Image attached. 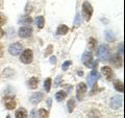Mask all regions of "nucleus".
Returning a JSON list of instances; mask_svg holds the SVG:
<instances>
[{"label": "nucleus", "instance_id": "31", "mask_svg": "<svg viewBox=\"0 0 125 118\" xmlns=\"http://www.w3.org/2000/svg\"><path fill=\"white\" fill-rule=\"evenodd\" d=\"M29 118H38V113L36 110H32L29 114Z\"/></svg>", "mask_w": 125, "mask_h": 118}, {"label": "nucleus", "instance_id": "11", "mask_svg": "<svg viewBox=\"0 0 125 118\" xmlns=\"http://www.w3.org/2000/svg\"><path fill=\"white\" fill-rule=\"evenodd\" d=\"M43 98H44V94L41 93V92H36L30 96L29 101L32 105H38L39 103H41V101L43 100Z\"/></svg>", "mask_w": 125, "mask_h": 118}, {"label": "nucleus", "instance_id": "15", "mask_svg": "<svg viewBox=\"0 0 125 118\" xmlns=\"http://www.w3.org/2000/svg\"><path fill=\"white\" fill-rule=\"evenodd\" d=\"M15 117L16 118H27V111L24 108H20L19 110L16 111Z\"/></svg>", "mask_w": 125, "mask_h": 118}, {"label": "nucleus", "instance_id": "36", "mask_svg": "<svg viewBox=\"0 0 125 118\" xmlns=\"http://www.w3.org/2000/svg\"><path fill=\"white\" fill-rule=\"evenodd\" d=\"M6 118H10V115H7V116H6Z\"/></svg>", "mask_w": 125, "mask_h": 118}, {"label": "nucleus", "instance_id": "26", "mask_svg": "<svg viewBox=\"0 0 125 118\" xmlns=\"http://www.w3.org/2000/svg\"><path fill=\"white\" fill-rule=\"evenodd\" d=\"M89 117L90 118H99L100 114L98 111H96V110H92V111L89 113Z\"/></svg>", "mask_w": 125, "mask_h": 118}, {"label": "nucleus", "instance_id": "10", "mask_svg": "<svg viewBox=\"0 0 125 118\" xmlns=\"http://www.w3.org/2000/svg\"><path fill=\"white\" fill-rule=\"evenodd\" d=\"M109 62L112 63L113 66L117 67V68H120V67L123 66V61H122V57L120 56V54H115V56L113 57H109Z\"/></svg>", "mask_w": 125, "mask_h": 118}, {"label": "nucleus", "instance_id": "4", "mask_svg": "<svg viewBox=\"0 0 125 118\" xmlns=\"http://www.w3.org/2000/svg\"><path fill=\"white\" fill-rule=\"evenodd\" d=\"M93 15V7L90 4V2L84 1L83 4V16L84 18L85 21H90L91 20V17Z\"/></svg>", "mask_w": 125, "mask_h": 118}, {"label": "nucleus", "instance_id": "2", "mask_svg": "<svg viewBox=\"0 0 125 118\" xmlns=\"http://www.w3.org/2000/svg\"><path fill=\"white\" fill-rule=\"evenodd\" d=\"M99 77H100V75H99V73L97 72V70L93 69L92 71L89 73V75L87 77V83H88V84H85V85H87V87L92 88L93 86L97 83V81L99 80Z\"/></svg>", "mask_w": 125, "mask_h": 118}, {"label": "nucleus", "instance_id": "17", "mask_svg": "<svg viewBox=\"0 0 125 118\" xmlns=\"http://www.w3.org/2000/svg\"><path fill=\"white\" fill-rule=\"evenodd\" d=\"M114 87L118 92H121V93L124 92V84L121 81H115L114 82Z\"/></svg>", "mask_w": 125, "mask_h": 118}, {"label": "nucleus", "instance_id": "22", "mask_svg": "<svg viewBox=\"0 0 125 118\" xmlns=\"http://www.w3.org/2000/svg\"><path fill=\"white\" fill-rule=\"evenodd\" d=\"M105 38L108 42H112L115 40V36H114V33L112 30H106L105 31Z\"/></svg>", "mask_w": 125, "mask_h": 118}, {"label": "nucleus", "instance_id": "8", "mask_svg": "<svg viewBox=\"0 0 125 118\" xmlns=\"http://www.w3.org/2000/svg\"><path fill=\"white\" fill-rule=\"evenodd\" d=\"M18 34H19V37L22 39L28 38L31 36V34H32V28H31L30 26H22L19 28Z\"/></svg>", "mask_w": 125, "mask_h": 118}, {"label": "nucleus", "instance_id": "6", "mask_svg": "<svg viewBox=\"0 0 125 118\" xmlns=\"http://www.w3.org/2000/svg\"><path fill=\"white\" fill-rule=\"evenodd\" d=\"M81 61H83V64L85 67H88V68H92L93 63H94L92 52H91V51H85V52L83 54Z\"/></svg>", "mask_w": 125, "mask_h": 118}, {"label": "nucleus", "instance_id": "9", "mask_svg": "<svg viewBox=\"0 0 125 118\" xmlns=\"http://www.w3.org/2000/svg\"><path fill=\"white\" fill-rule=\"evenodd\" d=\"M111 107L114 110H117L120 107H122V97L119 96V95L113 96L111 98Z\"/></svg>", "mask_w": 125, "mask_h": 118}, {"label": "nucleus", "instance_id": "19", "mask_svg": "<svg viewBox=\"0 0 125 118\" xmlns=\"http://www.w3.org/2000/svg\"><path fill=\"white\" fill-rule=\"evenodd\" d=\"M66 97H67V92H65V91H58L55 93V99L57 101L64 100Z\"/></svg>", "mask_w": 125, "mask_h": 118}, {"label": "nucleus", "instance_id": "35", "mask_svg": "<svg viewBox=\"0 0 125 118\" xmlns=\"http://www.w3.org/2000/svg\"><path fill=\"white\" fill-rule=\"evenodd\" d=\"M3 35H4V31L2 30V28H0V39L3 37Z\"/></svg>", "mask_w": 125, "mask_h": 118}, {"label": "nucleus", "instance_id": "5", "mask_svg": "<svg viewBox=\"0 0 125 118\" xmlns=\"http://www.w3.org/2000/svg\"><path fill=\"white\" fill-rule=\"evenodd\" d=\"M87 89H88V87L84 83H79V84L77 85V87H76V97L79 101H81L83 99L85 93H87Z\"/></svg>", "mask_w": 125, "mask_h": 118}, {"label": "nucleus", "instance_id": "21", "mask_svg": "<svg viewBox=\"0 0 125 118\" xmlns=\"http://www.w3.org/2000/svg\"><path fill=\"white\" fill-rule=\"evenodd\" d=\"M67 107H68V111H69V113H72V112L74 111V108H75V100H74L73 98H71V99L68 101Z\"/></svg>", "mask_w": 125, "mask_h": 118}, {"label": "nucleus", "instance_id": "25", "mask_svg": "<svg viewBox=\"0 0 125 118\" xmlns=\"http://www.w3.org/2000/svg\"><path fill=\"white\" fill-rule=\"evenodd\" d=\"M96 39H94V38H90L89 39V47H90V49H95L96 48Z\"/></svg>", "mask_w": 125, "mask_h": 118}, {"label": "nucleus", "instance_id": "20", "mask_svg": "<svg viewBox=\"0 0 125 118\" xmlns=\"http://www.w3.org/2000/svg\"><path fill=\"white\" fill-rule=\"evenodd\" d=\"M51 84H52V80L50 77L46 78L45 82H44V88L46 90V92H49L50 89H51Z\"/></svg>", "mask_w": 125, "mask_h": 118}, {"label": "nucleus", "instance_id": "7", "mask_svg": "<svg viewBox=\"0 0 125 118\" xmlns=\"http://www.w3.org/2000/svg\"><path fill=\"white\" fill-rule=\"evenodd\" d=\"M21 50H22V44L19 42L13 43V44L10 45V47H9V52L11 56H18V54L21 52Z\"/></svg>", "mask_w": 125, "mask_h": 118}, {"label": "nucleus", "instance_id": "3", "mask_svg": "<svg viewBox=\"0 0 125 118\" xmlns=\"http://www.w3.org/2000/svg\"><path fill=\"white\" fill-rule=\"evenodd\" d=\"M33 60V53H32V50L31 49H25L23 50V52L21 53V57H20V61L23 63V64H26L28 65L30 64Z\"/></svg>", "mask_w": 125, "mask_h": 118}, {"label": "nucleus", "instance_id": "13", "mask_svg": "<svg viewBox=\"0 0 125 118\" xmlns=\"http://www.w3.org/2000/svg\"><path fill=\"white\" fill-rule=\"evenodd\" d=\"M3 103L7 110H14L16 108V101L13 97H4Z\"/></svg>", "mask_w": 125, "mask_h": 118}, {"label": "nucleus", "instance_id": "16", "mask_svg": "<svg viewBox=\"0 0 125 118\" xmlns=\"http://www.w3.org/2000/svg\"><path fill=\"white\" fill-rule=\"evenodd\" d=\"M68 31H69V27L67 25L62 24V25L58 26V28L56 30V34L57 35H62V36H64V35H67L68 34Z\"/></svg>", "mask_w": 125, "mask_h": 118}, {"label": "nucleus", "instance_id": "28", "mask_svg": "<svg viewBox=\"0 0 125 118\" xmlns=\"http://www.w3.org/2000/svg\"><path fill=\"white\" fill-rule=\"evenodd\" d=\"M72 64V62L71 61H66L64 64H62V69L64 70V71H66V70H68V68H69V66Z\"/></svg>", "mask_w": 125, "mask_h": 118}, {"label": "nucleus", "instance_id": "30", "mask_svg": "<svg viewBox=\"0 0 125 118\" xmlns=\"http://www.w3.org/2000/svg\"><path fill=\"white\" fill-rule=\"evenodd\" d=\"M52 49H53V46L52 45H49L48 47H47V49H46V51H45V57H48L49 54L52 52Z\"/></svg>", "mask_w": 125, "mask_h": 118}, {"label": "nucleus", "instance_id": "33", "mask_svg": "<svg viewBox=\"0 0 125 118\" xmlns=\"http://www.w3.org/2000/svg\"><path fill=\"white\" fill-rule=\"evenodd\" d=\"M3 52H4V48H3V45L0 43V58L3 57Z\"/></svg>", "mask_w": 125, "mask_h": 118}, {"label": "nucleus", "instance_id": "32", "mask_svg": "<svg viewBox=\"0 0 125 118\" xmlns=\"http://www.w3.org/2000/svg\"><path fill=\"white\" fill-rule=\"evenodd\" d=\"M5 23V17L4 16H2L1 14H0V26L3 25Z\"/></svg>", "mask_w": 125, "mask_h": 118}, {"label": "nucleus", "instance_id": "12", "mask_svg": "<svg viewBox=\"0 0 125 118\" xmlns=\"http://www.w3.org/2000/svg\"><path fill=\"white\" fill-rule=\"evenodd\" d=\"M101 72H102V74L105 76V78L108 81H111L113 76H114V73H113V70L111 67H108V66H103L102 68H101Z\"/></svg>", "mask_w": 125, "mask_h": 118}, {"label": "nucleus", "instance_id": "23", "mask_svg": "<svg viewBox=\"0 0 125 118\" xmlns=\"http://www.w3.org/2000/svg\"><path fill=\"white\" fill-rule=\"evenodd\" d=\"M19 22L22 23V24H30L32 22V19H31V17H28V16H24L19 20Z\"/></svg>", "mask_w": 125, "mask_h": 118}, {"label": "nucleus", "instance_id": "18", "mask_svg": "<svg viewBox=\"0 0 125 118\" xmlns=\"http://www.w3.org/2000/svg\"><path fill=\"white\" fill-rule=\"evenodd\" d=\"M36 24L38 26V28L42 29L44 27V24H45V19L43 16H39V17L36 18Z\"/></svg>", "mask_w": 125, "mask_h": 118}, {"label": "nucleus", "instance_id": "34", "mask_svg": "<svg viewBox=\"0 0 125 118\" xmlns=\"http://www.w3.org/2000/svg\"><path fill=\"white\" fill-rule=\"evenodd\" d=\"M50 63H51V64H55V63H56V58L55 57H51V58H50Z\"/></svg>", "mask_w": 125, "mask_h": 118}, {"label": "nucleus", "instance_id": "1", "mask_svg": "<svg viewBox=\"0 0 125 118\" xmlns=\"http://www.w3.org/2000/svg\"><path fill=\"white\" fill-rule=\"evenodd\" d=\"M97 57L100 59V61H108L111 57V49L106 44H101L97 49Z\"/></svg>", "mask_w": 125, "mask_h": 118}, {"label": "nucleus", "instance_id": "24", "mask_svg": "<svg viewBox=\"0 0 125 118\" xmlns=\"http://www.w3.org/2000/svg\"><path fill=\"white\" fill-rule=\"evenodd\" d=\"M39 115L42 118H48L49 117V112L46 111L45 109H40L39 110Z\"/></svg>", "mask_w": 125, "mask_h": 118}, {"label": "nucleus", "instance_id": "14", "mask_svg": "<svg viewBox=\"0 0 125 118\" xmlns=\"http://www.w3.org/2000/svg\"><path fill=\"white\" fill-rule=\"evenodd\" d=\"M27 86H28L29 89H37L38 86H39V78L37 77H31L28 80V82H27Z\"/></svg>", "mask_w": 125, "mask_h": 118}, {"label": "nucleus", "instance_id": "29", "mask_svg": "<svg viewBox=\"0 0 125 118\" xmlns=\"http://www.w3.org/2000/svg\"><path fill=\"white\" fill-rule=\"evenodd\" d=\"M118 54H120L121 57H123V43L122 42L118 45Z\"/></svg>", "mask_w": 125, "mask_h": 118}, {"label": "nucleus", "instance_id": "27", "mask_svg": "<svg viewBox=\"0 0 125 118\" xmlns=\"http://www.w3.org/2000/svg\"><path fill=\"white\" fill-rule=\"evenodd\" d=\"M80 24H81V17H80L79 14H77L76 15V18H75V21H74V26L78 27Z\"/></svg>", "mask_w": 125, "mask_h": 118}]
</instances>
